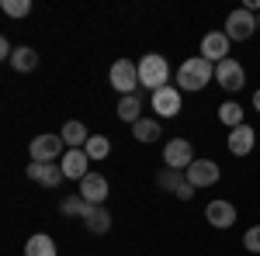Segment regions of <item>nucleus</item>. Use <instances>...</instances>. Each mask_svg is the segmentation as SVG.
<instances>
[{
    "mask_svg": "<svg viewBox=\"0 0 260 256\" xmlns=\"http://www.w3.org/2000/svg\"><path fill=\"white\" fill-rule=\"evenodd\" d=\"M83 222H87V229H90L94 236H101V232H108V229H111V215H108V208H104V204H94V208L87 211Z\"/></svg>",
    "mask_w": 260,
    "mask_h": 256,
    "instance_id": "17",
    "label": "nucleus"
},
{
    "mask_svg": "<svg viewBox=\"0 0 260 256\" xmlns=\"http://www.w3.org/2000/svg\"><path fill=\"white\" fill-rule=\"evenodd\" d=\"M59 166L70 180H83L90 173V170H87V166H90V156H87L83 149H66V156L59 159Z\"/></svg>",
    "mask_w": 260,
    "mask_h": 256,
    "instance_id": "10",
    "label": "nucleus"
},
{
    "mask_svg": "<svg viewBox=\"0 0 260 256\" xmlns=\"http://www.w3.org/2000/svg\"><path fill=\"white\" fill-rule=\"evenodd\" d=\"M219 118L229 125V128H236V125H243V107L236 104V100H225L219 107Z\"/></svg>",
    "mask_w": 260,
    "mask_h": 256,
    "instance_id": "22",
    "label": "nucleus"
},
{
    "mask_svg": "<svg viewBox=\"0 0 260 256\" xmlns=\"http://www.w3.org/2000/svg\"><path fill=\"white\" fill-rule=\"evenodd\" d=\"M205 218H208L215 229H229V225L236 222V208H233L229 201H212V204L205 208Z\"/></svg>",
    "mask_w": 260,
    "mask_h": 256,
    "instance_id": "15",
    "label": "nucleus"
},
{
    "mask_svg": "<svg viewBox=\"0 0 260 256\" xmlns=\"http://www.w3.org/2000/svg\"><path fill=\"white\" fill-rule=\"evenodd\" d=\"M257 31H260V18H257Z\"/></svg>",
    "mask_w": 260,
    "mask_h": 256,
    "instance_id": "31",
    "label": "nucleus"
},
{
    "mask_svg": "<svg viewBox=\"0 0 260 256\" xmlns=\"http://www.w3.org/2000/svg\"><path fill=\"white\" fill-rule=\"evenodd\" d=\"M24 256H56V242L49 236H31L24 246Z\"/></svg>",
    "mask_w": 260,
    "mask_h": 256,
    "instance_id": "20",
    "label": "nucleus"
},
{
    "mask_svg": "<svg viewBox=\"0 0 260 256\" xmlns=\"http://www.w3.org/2000/svg\"><path fill=\"white\" fill-rule=\"evenodd\" d=\"M215 80H219L225 90H243V83H246V73H243V66L236 59H222L215 66Z\"/></svg>",
    "mask_w": 260,
    "mask_h": 256,
    "instance_id": "8",
    "label": "nucleus"
},
{
    "mask_svg": "<svg viewBox=\"0 0 260 256\" xmlns=\"http://www.w3.org/2000/svg\"><path fill=\"white\" fill-rule=\"evenodd\" d=\"M184 180H187V173H180V170H170V166H167L160 177H156V184H160L163 191H174V194H177V187L184 184Z\"/></svg>",
    "mask_w": 260,
    "mask_h": 256,
    "instance_id": "25",
    "label": "nucleus"
},
{
    "mask_svg": "<svg viewBox=\"0 0 260 256\" xmlns=\"http://www.w3.org/2000/svg\"><path fill=\"white\" fill-rule=\"evenodd\" d=\"M163 163H167L170 170L187 173V166L194 163V149H191V142H187V138H170V142L163 145Z\"/></svg>",
    "mask_w": 260,
    "mask_h": 256,
    "instance_id": "4",
    "label": "nucleus"
},
{
    "mask_svg": "<svg viewBox=\"0 0 260 256\" xmlns=\"http://www.w3.org/2000/svg\"><path fill=\"white\" fill-rule=\"evenodd\" d=\"M187 180H191L194 187H212V184L219 180V163H212V159H194V163L187 166Z\"/></svg>",
    "mask_w": 260,
    "mask_h": 256,
    "instance_id": "11",
    "label": "nucleus"
},
{
    "mask_svg": "<svg viewBox=\"0 0 260 256\" xmlns=\"http://www.w3.org/2000/svg\"><path fill=\"white\" fill-rule=\"evenodd\" d=\"M212 80V62L201 59V56H194V59H187L184 66L177 69V83L180 90H201L205 83Z\"/></svg>",
    "mask_w": 260,
    "mask_h": 256,
    "instance_id": "2",
    "label": "nucleus"
},
{
    "mask_svg": "<svg viewBox=\"0 0 260 256\" xmlns=\"http://www.w3.org/2000/svg\"><path fill=\"white\" fill-rule=\"evenodd\" d=\"M59 208H62V215H80V218H87V211H90L94 204H87V201L77 194V197H62Z\"/></svg>",
    "mask_w": 260,
    "mask_h": 256,
    "instance_id": "24",
    "label": "nucleus"
},
{
    "mask_svg": "<svg viewBox=\"0 0 260 256\" xmlns=\"http://www.w3.org/2000/svg\"><path fill=\"white\" fill-rule=\"evenodd\" d=\"M80 197L87 204H104V197H108V180L101 177V173H87L80 180Z\"/></svg>",
    "mask_w": 260,
    "mask_h": 256,
    "instance_id": "13",
    "label": "nucleus"
},
{
    "mask_svg": "<svg viewBox=\"0 0 260 256\" xmlns=\"http://www.w3.org/2000/svg\"><path fill=\"white\" fill-rule=\"evenodd\" d=\"M201 59L215 62V66H219L222 59H229V35H225V31L205 35V39H201Z\"/></svg>",
    "mask_w": 260,
    "mask_h": 256,
    "instance_id": "7",
    "label": "nucleus"
},
{
    "mask_svg": "<svg viewBox=\"0 0 260 256\" xmlns=\"http://www.w3.org/2000/svg\"><path fill=\"white\" fill-rule=\"evenodd\" d=\"M28 177L35 180V184H42V187H59L62 180H66V173H62L59 163H31Z\"/></svg>",
    "mask_w": 260,
    "mask_h": 256,
    "instance_id": "9",
    "label": "nucleus"
},
{
    "mask_svg": "<svg viewBox=\"0 0 260 256\" xmlns=\"http://www.w3.org/2000/svg\"><path fill=\"white\" fill-rule=\"evenodd\" d=\"M11 66H14L18 73H31V69L39 66V52H35V49H28V45H21V49H14Z\"/></svg>",
    "mask_w": 260,
    "mask_h": 256,
    "instance_id": "19",
    "label": "nucleus"
},
{
    "mask_svg": "<svg viewBox=\"0 0 260 256\" xmlns=\"http://www.w3.org/2000/svg\"><path fill=\"white\" fill-rule=\"evenodd\" d=\"M257 31V18L246 11V7H240V11H233L229 18H225V35H229V42L236 39V42H243V39H250Z\"/></svg>",
    "mask_w": 260,
    "mask_h": 256,
    "instance_id": "6",
    "label": "nucleus"
},
{
    "mask_svg": "<svg viewBox=\"0 0 260 256\" xmlns=\"http://www.w3.org/2000/svg\"><path fill=\"white\" fill-rule=\"evenodd\" d=\"M167 77H170V66H167L163 56L149 52V56H142V59H139V83H142V87H149L153 94H156L160 87H167Z\"/></svg>",
    "mask_w": 260,
    "mask_h": 256,
    "instance_id": "1",
    "label": "nucleus"
},
{
    "mask_svg": "<svg viewBox=\"0 0 260 256\" xmlns=\"http://www.w3.org/2000/svg\"><path fill=\"white\" fill-rule=\"evenodd\" d=\"M59 135H62V142H66L70 149H83V145H87V138H90V132L83 128V121H66Z\"/></svg>",
    "mask_w": 260,
    "mask_h": 256,
    "instance_id": "16",
    "label": "nucleus"
},
{
    "mask_svg": "<svg viewBox=\"0 0 260 256\" xmlns=\"http://www.w3.org/2000/svg\"><path fill=\"white\" fill-rule=\"evenodd\" d=\"M253 138L257 135H253V128H250L246 121L236 125V128L229 132V153H233V156H246V153L253 149Z\"/></svg>",
    "mask_w": 260,
    "mask_h": 256,
    "instance_id": "14",
    "label": "nucleus"
},
{
    "mask_svg": "<svg viewBox=\"0 0 260 256\" xmlns=\"http://www.w3.org/2000/svg\"><path fill=\"white\" fill-rule=\"evenodd\" d=\"M83 153L90 159H108V153H111V142L104 135H90L87 138V145H83Z\"/></svg>",
    "mask_w": 260,
    "mask_h": 256,
    "instance_id": "21",
    "label": "nucleus"
},
{
    "mask_svg": "<svg viewBox=\"0 0 260 256\" xmlns=\"http://www.w3.org/2000/svg\"><path fill=\"white\" fill-rule=\"evenodd\" d=\"M0 7H4L7 18H24V14H31V0H4Z\"/></svg>",
    "mask_w": 260,
    "mask_h": 256,
    "instance_id": "26",
    "label": "nucleus"
},
{
    "mask_svg": "<svg viewBox=\"0 0 260 256\" xmlns=\"http://www.w3.org/2000/svg\"><path fill=\"white\" fill-rule=\"evenodd\" d=\"M253 107H257V111H260V90H257V94H253Z\"/></svg>",
    "mask_w": 260,
    "mask_h": 256,
    "instance_id": "30",
    "label": "nucleus"
},
{
    "mask_svg": "<svg viewBox=\"0 0 260 256\" xmlns=\"http://www.w3.org/2000/svg\"><path fill=\"white\" fill-rule=\"evenodd\" d=\"M0 56H4V59H14V49H11V42H7V39L0 42Z\"/></svg>",
    "mask_w": 260,
    "mask_h": 256,
    "instance_id": "29",
    "label": "nucleus"
},
{
    "mask_svg": "<svg viewBox=\"0 0 260 256\" xmlns=\"http://www.w3.org/2000/svg\"><path fill=\"white\" fill-rule=\"evenodd\" d=\"M153 111H160V118H174L180 111V90L177 87H160L153 94Z\"/></svg>",
    "mask_w": 260,
    "mask_h": 256,
    "instance_id": "12",
    "label": "nucleus"
},
{
    "mask_svg": "<svg viewBox=\"0 0 260 256\" xmlns=\"http://www.w3.org/2000/svg\"><path fill=\"white\" fill-rule=\"evenodd\" d=\"M62 135H35L31 138V145H28V153H31V163H56L62 153Z\"/></svg>",
    "mask_w": 260,
    "mask_h": 256,
    "instance_id": "3",
    "label": "nucleus"
},
{
    "mask_svg": "<svg viewBox=\"0 0 260 256\" xmlns=\"http://www.w3.org/2000/svg\"><path fill=\"white\" fill-rule=\"evenodd\" d=\"M243 246H246L250 253H260V225H253V229L246 232V239H243Z\"/></svg>",
    "mask_w": 260,
    "mask_h": 256,
    "instance_id": "27",
    "label": "nucleus"
},
{
    "mask_svg": "<svg viewBox=\"0 0 260 256\" xmlns=\"http://www.w3.org/2000/svg\"><path fill=\"white\" fill-rule=\"evenodd\" d=\"M111 87L121 90L125 97H132V87H139V62L132 59H118L111 66Z\"/></svg>",
    "mask_w": 260,
    "mask_h": 256,
    "instance_id": "5",
    "label": "nucleus"
},
{
    "mask_svg": "<svg viewBox=\"0 0 260 256\" xmlns=\"http://www.w3.org/2000/svg\"><path fill=\"white\" fill-rule=\"evenodd\" d=\"M139 111H142V104H139V97H121V104H118V118L121 121H139Z\"/></svg>",
    "mask_w": 260,
    "mask_h": 256,
    "instance_id": "23",
    "label": "nucleus"
},
{
    "mask_svg": "<svg viewBox=\"0 0 260 256\" xmlns=\"http://www.w3.org/2000/svg\"><path fill=\"white\" fill-rule=\"evenodd\" d=\"M132 135L139 138V142H146V145H149V142H156V138L163 135V132H160V121H156V118H139L136 125H132Z\"/></svg>",
    "mask_w": 260,
    "mask_h": 256,
    "instance_id": "18",
    "label": "nucleus"
},
{
    "mask_svg": "<svg viewBox=\"0 0 260 256\" xmlns=\"http://www.w3.org/2000/svg\"><path fill=\"white\" fill-rule=\"evenodd\" d=\"M177 197H180V201H191V197H194V184H191V180H184V184L177 187Z\"/></svg>",
    "mask_w": 260,
    "mask_h": 256,
    "instance_id": "28",
    "label": "nucleus"
}]
</instances>
